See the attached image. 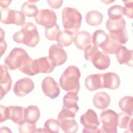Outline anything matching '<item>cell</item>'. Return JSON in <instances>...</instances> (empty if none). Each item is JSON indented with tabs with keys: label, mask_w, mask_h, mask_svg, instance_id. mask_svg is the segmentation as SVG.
I'll use <instances>...</instances> for the list:
<instances>
[{
	"label": "cell",
	"mask_w": 133,
	"mask_h": 133,
	"mask_svg": "<svg viewBox=\"0 0 133 133\" xmlns=\"http://www.w3.org/2000/svg\"><path fill=\"white\" fill-rule=\"evenodd\" d=\"M13 40L18 43H23L25 45L34 47L37 45L39 36L36 26L30 22H24L21 29L13 35Z\"/></svg>",
	"instance_id": "cell-1"
},
{
	"label": "cell",
	"mask_w": 133,
	"mask_h": 133,
	"mask_svg": "<svg viewBox=\"0 0 133 133\" xmlns=\"http://www.w3.org/2000/svg\"><path fill=\"white\" fill-rule=\"evenodd\" d=\"M80 77L79 69L74 65H70L62 73L60 78V85L63 90L77 94L80 88Z\"/></svg>",
	"instance_id": "cell-2"
},
{
	"label": "cell",
	"mask_w": 133,
	"mask_h": 133,
	"mask_svg": "<svg viewBox=\"0 0 133 133\" xmlns=\"http://www.w3.org/2000/svg\"><path fill=\"white\" fill-rule=\"evenodd\" d=\"M62 23L64 29L76 34L81 25L82 17L79 11L74 8L65 7L62 13Z\"/></svg>",
	"instance_id": "cell-3"
},
{
	"label": "cell",
	"mask_w": 133,
	"mask_h": 133,
	"mask_svg": "<svg viewBox=\"0 0 133 133\" xmlns=\"http://www.w3.org/2000/svg\"><path fill=\"white\" fill-rule=\"evenodd\" d=\"M85 58L92 62L94 66L99 70H105L110 64V59L108 54L100 51L95 46L90 45L85 49Z\"/></svg>",
	"instance_id": "cell-4"
},
{
	"label": "cell",
	"mask_w": 133,
	"mask_h": 133,
	"mask_svg": "<svg viewBox=\"0 0 133 133\" xmlns=\"http://www.w3.org/2000/svg\"><path fill=\"white\" fill-rule=\"evenodd\" d=\"M29 57L23 49L15 48L5 58L4 63L8 69L15 70L20 68Z\"/></svg>",
	"instance_id": "cell-5"
},
{
	"label": "cell",
	"mask_w": 133,
	"mask_h": 133,
	"mask_svg": "<svg viewBox=\"0 0 133 133\" xmlns=\"http://www.w3.org/2000/svg\"><path fill=\"white\" fill-rule=\"evenodd\" d=\"M76 113L74 112L62 108L61 111L58 116V121L60 127L66 133L76 132L78 129V125L76 122L74 117Z\"/></svg>",
	"instance_id": "cell-6"
},
{
	"label": "cell",
	"mask_w": 133,
	"mask_h": 133,
	"mask_svg": "<svg viewBox=\"0 0 133 133\" xmlns=\"http://www.w3.org/2000/svg\"><path fill=\"white\" fill-rule=\"evenodd\" d=\"M81 123L84 126L83 132H102L101 129H99L100 122L96 112L92 109H89L81 117Z\"/></svg>",
	"instance_id": "cell-7"
},
{
	"label": "cell",
	"mask_w": 133,
	"mask_h": 133,
	"mask_svg": "<svg viewBox=\"0 0 133 133\" xmlns=\"http://www.w3.org/2000/svg\"><path fill=\"white\" fill-rule=\"evenodd\" d=\"M0 21L4 24H15L22 25L25 22V16L22 11L7 8L0 9Z\"/></svg>",
	"instance_id": "cell-8"
},
{
	"label": "cell",
	"mask_w": 133,
	"mask_h": 133,
	"mask_svg": "<svg viewBox=\"0 0 133 133\" xmlns=\"http://www.w3.org/2000/svg\"><path fill=\"white\" fill-rule=\"evenodd\" d=\"M100 119L104 132H117V114L114 111L107 109L102 111Z\"/></svg>",
	"instance_id": "cell-9"
},
{
	"label": "cell",
	"mask_w": 133,
	"mask_h": 133,
	"mask_svg": "<svg viewBox=\"0 0 133 133\" xmlns=\"http://www.w3.org/2000/svg\"><path fill=\"white\" fill-rule=\"evenodd\" d=\"M34 19L37 24L48 28L56 23L57 16L52 9H41L34 17Z\"/></svg>",
	"instance_id": "cell-10"
},
{
	"label": "cell",
	"mask_w": 133,
	"mask_h": 133,
	"mask_svg": "<svg viewBox=\"0 0 133 133\" xmlns=\"http://www.w3.org/2000/svg\"><path fill=\"white\" fill-rule=\"evenodd\" d=\"M49 58L55 65H61L64 64L67 59L66 53L61 46L53 44L49 49Z\"/></svg>",
	"instance_id": "cell-11"
},
{
	"label": "cell",
	"mask_w": 133,
	"mask_h": 133,
	"mask_svg": "<svg viewBox=\"0 0 133 133\" xmlns=\"http://www.w3.org/2000/svg\"><path fill=\"white\" fill-rule=\"evenodd\" d=\"M44 94L51 99L57 98L60 94V88L58 83L49 76L45 77L42 83Z\"/></svg>",
	"instance_id": "cell-12"
},
{
	"label": "cell",
	"mask_w": 133,
	"mask_h": 133,
	"mask_svg": "<svg viewBox=\"0 0 133 133\" xmlns=\"http://www.w3.org/2000/svg\"><path fill=\"white\" fill-rule=\"evenodd\" d=\"M34 84L33 82L28 77L21 78L16 82L13 90L18 96H24L33 90Z\"/></svg>",
	"instance_id": "cell-13"
},
{
	"label": "cell",
	"mask_w": 133,
	"mask_h": 133,
	"mask_svg": "<svg viewBox=\"0 0 133 133\" xmlns=\"http://www.w3.org/2000/svg\"><path fill=\"white\" fill-rule=\"evenodd\" d=\"M5 114L7 119L13 121L17 124L23 123L24 121V108L22 107L10 106L5 108Z\"/></svg>",
	"instance_id": "cell-14"
},
{
	"label": "cell",
	"mask_w": 133,
	"mask_h": 133,
	"mask_svg": "<svg viewBox=\"0 0 133 133\" xmlns=\"http://www.w3.org/2000/svg\"><path fill=\"white\" fill-rule=\"evenodd\" d=\"M73 42L75 46L81 50H85L92 43V36L87 31L77 32L74 37Z\"/></svg>",
	"instance_id": "cell-15"
},
{
	"label": "cell",
	"mask_w": 133,
	"mask_h": 133,
	"mask_svg": "<svg viewBox=\"0 0 133 133\" xmlns=\"http://www.w3.org/2000/svg\"><path fill=\"white\" fill-rule=\"evenodd\" d=\"M102 81V88H107L111 90L117 89L120 85L119 76L112 72L101 74Z\"/></svg>",
	"instance_id": "cell-16"
},
{
	"label": "cell",
	"mask_w": 133,
	"mask_h": 133,
	"mask_svg": "<svg viewBox=\"0 0 133 133\" xmlns=\"http://www.w3.org/2000/svg\"><path fill=\"white\" fill-rule=\"evenodd\" d=\"M115 54L119 64L132 66L133 51L132 50H128L125 46L121 45L116 50Z\"/></svg>",
	"instance_id": "cell-17"
},
{
	"label": "cell",
	"mask_w": 133,
	"mask_h": 133,
	"mask_svg": "<svg viewBox=\"0 0 133 133\" xmlns=\"http://www.w3.org/2000/svg\"><path fill=\"white\" fill-rule=\"evenodd\" d=\"M85 86L89 91H95L102 88L101 74H94L87 76L85 79Z\"/></svg>",
	"instance_id": "cell-18"
},
{
	"label": "cell",
	"mask_w": 133,
	"mask_h": 133,
	"mask_svg": "<svg viewBox=\"0 0 133 133\" xmlns=\"http://www.w3.org/2000/svg\"><path fill=\"white\" fill-rule=\"evenodd\" d=\"M77 94L74 92H69L63 97V108L72 110L77 113L79 107L77 103L78 100Z\"/></svg>",
	"instance_id": "cell-19"
},
{
	"label": "cell",
	"mask_w": 133,
	"mask_h": 133,
	"mask_svg": "<svg viewBox=\"0 0 133 133\" xmlns=\"http://www.w3.org/2000/svg\"><path fill=\"white\" fill-rule=\"evenodd\" d=\"M126 21L123 18L118 19L109 18L106 22V28L110 33L119 32L125 30Z\"/></svg>",
	"instance_id": "cell-20"
},
{
	"label": "cell",
	"mask_w": 133,
	"mask_h": 133,
	"mask_svg": "<svg viewBox=\"0 0 133 133\" xmlns=\"http://www.w3.org/2000/svg\"><path fill=\"white\" fill-rule=\"evenodd\" d=\"M93 104L98 109H105L111 101L110 96L105 92H97L93 98Z\"/></svg>",
	"instance_id": "cell-21"
},
{
	"label": "cell",
	"mask_w": 133,
	"mask_h": 133,
	"mask_svg": "<svg viewBox=\"0 0 133 133\" xmlns=\"http://www.w3.org/2000/svg\"><path fill=\"white\" fill-rule=\"evenodd\" d=\"M24 121L30 123L35 124L40 117V111L35 105H30L24 109Z\"/></svg>",
	"instance_id": "cell-22"
},
{
	"label": "cell",
	"mask_w": 133,
	"mask_h": 133,
	"mask_svg": "<svg viewBox=\"0 0 133 133\" xmlns=\"http://www.w3.org/2000/svg\"><path fill=\"white\" fill-rule=\"evenodd\" d=\"M117 125L123 129H127L132 132L133 123L131 115L126 113L117 114Z\"/></svg>",
	"instance_id": "cell-23"
},
{
	"label": "cell",
	"mask_w": 133,
	"mask_h": 133,
	"mask_svg": "<svg viewBox=\"0 0 133 133\" xmlns=\"http://www.w3.org/2000/svg\"><path fill=\"white\" fill-rule=\"evenodd\" d=\"M38 73H49L52 72L56 66L48 57H44L36 59Z\"/></svg>",
	"instance_id": "cell-24"
},
{
	"label": "cell",
	"mask_w": 133,
	"mask_h": 133,
	"mask_svg": "<svg viewBox=\"0 0 133 133\" xmlns=\"http://www.w3.org/2000/svg\"><path fill=\"white\" fill-rule=\"evenodd\" d=\"M19 70L22 72L29 76L34 75L38 73L36 60H32L30 57L26 61V62L19 68Z\"/></svg>",
	"instance_id": "cell-25"
},
{
	"label": "cell",
	"mask_w": 133,
	"mask_h": 133,
	"mask_svg": "<svg viewBox=\"0 0 133 133\" xmlns=\"http://www.w3.org/2000/svg\"><path fill=\"white\" fill-rule=\"evenodd\" d=\"M103 15L96 10H91L87 13L85 20L88 24L91 26H97L101 24L103 20Z\"/></svg>",
	"instance_id": "cell-26"
},
{
	"label": "cell",
	"mask_w": 133,
	"mask_h": 133,
	"mask_svg": "<svg viewBox=\"0 0 133 133\" xmlns=\"http://www.w3.org/2000/svg\"><path fill=\"white\" fill-rule=\"evenodd\" d=\"M109 36L103 30H96L92 36V42L97 47H102L107 43Z\"/></svg>",
	"instance_id": "cell-27"
},
{
	"label": "cell",
	"mask_w": 133,
	"mask_h": 133,
	"mask_svg": "<svg viewBox=\"0 0 133 133\" xmlns=\"http://www.w3.org/2000/svg\"><path fill=\"white\" fill-rule=\"evenodd\" d=\"M11 83V78L7 71V68L4 65H0V84L2 85L9 91Z\"/></svg>",
	"instance_id": "cell-28"
},
{
	"label": "cell",
	"mask_w": 133,
	"mask_h": 133,
	"mask_svg": "<svg viewBox=\"0 0 133 133\" xmlns=\"http://www.w3.org/2000/svg\"><path fill=\"white\" fill-rule=\"evenodd\" d=\"M59 128L60 125L58 121L55 119L50 118L45 122L44 128L36 129L35 132H58Z\"/></svg>",
	"instance_id": "cell-29"
},
{
	"label": "cell",
	"mask_w": 133,
	"mask_h": 133,
	"mask_svg": "<svg viewBox=\"0 0 133 133\" xmlns=\"http://www.w3.org/2000/svg\"><path fill=\"white\" fill-rule=\"evenodd\" d=\"M119 108L126 113L132 115L133 112V98L131 96L123 97L118 103Z\"/></svg>",
	"instance_id": "cell-30"
},
{
	"label": "cell",
	"mask_w": 133,
	"mask_h": 133,
	"mask_svg": "<svg viewBox=\"0 0 133 133\" xmlns=\"http://www.w3.org/2000/svg\"><path fill=\"white\" fill-rule=\"evenodd\" d=\"M73 34L64 30L60 31L56 41L61 46H68L72 44L73 42Z\"/></svg>",
	"instance_id": "cell-31"
},
{
	"label": "cell",
	"mask_w": 133,
	"mask_h": 133,
	"mask_svg": "<svg viewBox=\"0 0 133 133\" xmlns=\"http://www.w3.org/2000/svg\"><path fill=\"white\" fill-rule=\"evenodd\" d=\"M21 11L27 17H35L37 14L38 10L36 5L27 1L23 3L21 7Z\"/></svg>",
	"instance_id": "cell-32"
},
{
	"label": "cell",
	"mask_w": 133,
	"mask_h": 133,
	"mask_svg": "<svg viewBox=\"0 0 133 133\" xmlns=\"http://www.w3.org/2000/svg\"><path fill=\"white\" fill-rule=\"evenodd\" d=\"M108 36L109 39L108 41L104 46L101 47V48L103 50V51L107 53L114 54L116 52L118 47L121 46V44L112 38L110 35H108Z\"/></svg>",
	"instance_id": "cell-33"
},
{
	"label": "cell",
	"mask_w": 133,
	"mask_h": 133,
	"mask_svg": "<svg viewBox=\"0 0 133 133\" xmlns=\"http://www.w3.org/2000/svg\"><path fill=\"white\" fill-rule=\"evenodd\" d=\"M108 15L111 19H118L124 15V7L119 5L110 7L108 11Z\"/></svg>",
	"instance_id": "cell-34"
},
{
	"label": "cell",
	"mask_w": 133,
	"mask_h": 133,
	"mask_svg": "<svg viewBox=\"0 0 133 133\" xmlns=\"http://www.w3.org/2000/svg\"><path fill=\"white\" fill-rule=\"evenodd\" d=\"M60 31L59 26L56 23L50 28H45V35L50 41H56Z\"/></svg>",
	"instance_id": "cell-35"
},
{
	"label": "cell",
	"mask_w": 133,
	"mask_h": 133,
	"mask_svg": "<svg viewBox=\"0 0 133 133\" xmlns=\"http://www.w3.org/2000/svg\"><path fill=\"white\" fill-rule=\"evenodd\" d=\"M109 35L117 41L119 44H124L126 43L128 41V34L126 29L119 32L110 33Z\"/></svg>",
	"instance_id": "cell-36"
},
{
	"label": "cell",
	"mask_w": 133,
	"mask_h": 133,
	"mask_svg": "<svg viewBox=\"0 0 133 133\" xmlns=\"http://www.w3.org/2000/svg\"><path fill=\"white\" fill-rule=\"evenodd\" d=\"M35 124L30 123L24 121L23 123L19 125V131L20 132H35L36 130Z\"/></svg>",
	"instance_id": "cell-37"
},
{
	"label": "cell",
	"mask_w": 133,
	"mask_h": 133,
	"mask_svg": "<svg viewBox=\"0 0 133 133\" xmlns=\"http://www.w3.org/2000/svg\"><path fill=\"white\" fill-rule=\"evenodd\" d=\"M132 2L125 4V7H124V15H125L129 18H132Z\"/></svg>",
	"instance_id": "cell-38"
},
{
	"label": "cell",
	"mask_w": 133,
	"mask_h": 133,
	"mask_svg": "<svg viewBox=\"0 0 133 133\" xmlns=\"http://www.w3.org/2000/svg\"><path fill=\"white\" fill-rule=\"evenodd\" d=\"M47 1L49 5L54 9L60 8L63 2V0H47Z\"/></svg>",
	"instance_id": "cell-39"
},
{
	"label": "cell",
	"mask_w": 133,
	"mask_h": 133,
	"mask_svg": "<svg viewBox=\"0 0 133 133\" xmlns=\"http://www.w3.org/2000/svg\"><path fill=\"white\" fill-rule=\"evenodd\" d=\"M4 39L0 38V58L4 54L7 47V44Z\"/></svg>",
	"instance_id": "cell-40"
},
{
	"label": "cell",
	"mask_w": 133,
	"mask_h": 133,
	"mask_svg": "<svg viewBox=\"0 0 133 133\" xmlns=\"http://www.w3.org/2000/svg\"><path fill=\"white\" fill-rule=\"evenodd\" d=\"M5 108L4 105H0V123L7 119L5 114Z\"/></svg>",
	"instance_id": "cell-41"
},
{
	"label": "cell",
	"mask_w": 133,
	"mask_h": 133,
	"mask_svg": "<svg viewBox=\"0 0 133 133\" xmlns=\"http://www.w3.org/2000/svg\"><path fill=\"white\" fill-rule=\"evenodd\" d=\"M11 2L12 0H0V6L2 8H7Z\"/></svg>",
	"instance_id": "cell-42"
},
{
	"label": "cell",
	"mask_w": 133,
	"mask_h": 133,
	"mask_svg": "<svg viewBox=\"0 0 133 133\" xmlns=\"http://www.w3.org/2000/svg\"><path fill=\"white\" fill-rule=\"evenodd\" d=\"M8 91L6 90V89L1 84H0V100H1L4 97V96L8 92Z\"/></svg>",
	"instance_id": "cell-43"
},
{
	"label": "cell",
	"mask_w": 133,
	"mask_h": 133,
	"mask_svg": "<svg viewBox=\"0 0 133 133\" xmlns=\"http://www.w3.org/2000/svg\"><path fill=\"white\" fill-rule=\"evenodd\" d=\"M0 132H11V131H10V130H9V128H7V127H2L1 128H0Z\"/></svg>",
	"instance_id": "cell-44"
},
{
	"label": "cell",
	"mask_w": 133,
	"mask_h": 133,
	"mask_svg": "<svg viewBox=\"0 0 133 133\" xmlns=\"http://www.w3.org/2000/svg\"><path fill=\"white\" fill-rule=\"evenodd\" d=\"M101 1L105 4H110L115 1V0H101Z\"/></svg>",
	"instance_id": "cell-45"
},
{
	"label": "cell",
	"mask_w": 133,
	"mask_h": 133,
	"mask_svg": "<svg viewBox=\"0 0 133 133\" xmlns=\"http://www.w3.org/2000/svg\"><path fill=\"white\" fill-rule=\"evenodd\" d=\"M122 1L124 2V4H126V3H128L129 2H132V0H122Z\"/></svg>",
	"instance_id": "cell-46"
},
{
	"label": "cell",
	"mask_w": 133,
	"mask_h": 133,
	"mask_svg": "<svg viewBox=\"0 0 133 133\" xmlns=\"http://www.w3.org/2000/svg\"><path fill=\"white\" fill-rule=\"evenodd\" d=\"M39 1V0H29V2H32V3H36V2H37Z\"/></svg>",
	"instance_id": "cell-47"
},
{
	"label": "cell",
	"mask_w": 133,
	"mask_h": 133,
	"mask_svg": "<svg viewBox=\"0 0 133 133\" xmlns=\"http://www.w3.org/2000/svg\"><path fill=\"white\" fill-rule=\"evenodd\" d=\"M0 18H1V12H0Z\"/></svg>",
	"instance_id": "cell-48"
}]
</instances>
